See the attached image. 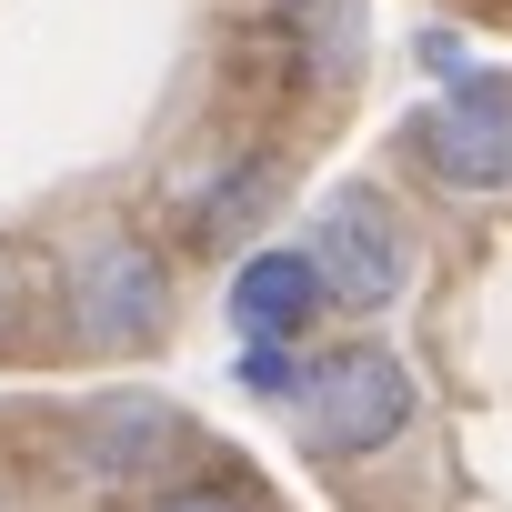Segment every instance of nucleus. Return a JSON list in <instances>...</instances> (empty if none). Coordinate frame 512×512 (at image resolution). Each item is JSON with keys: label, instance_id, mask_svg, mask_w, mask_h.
Segmentation results:
<instances>
[{"label": "nucleus", "instance_id": "1", "mask_svg": "<svg viewBox=\"0 0 512 512\" xmlns=\"http://www.w3.org/2000/svg\"><path fill=\"white\" fill-rule=\"evenodd\" d=\"M412 432V372L402 352L382 342H342L312 362V392H302V442L332 452V462H372Z\"/></svg>", "mask_w": 512, "mask_h": 512}, {"label": "nucleus", "instance_id": "2", "mask_svg": "<svg viewBox=\"0 0 512 512\" xmlns=\"http://www.w3.org/2000/svg\"><path fill=\"white\" fill-rule=\"evenodd\" d=\"M402 151H412L442 191H462V201L512 191V81H502V71L442 81V101L402 121Z\"/></svg>", "mask_w": 512, "mask_h": 512}, {"label": "nucleus", "instance_id": "3", "mask_svg": "<svg viewBox=\"0 0 512 512\" xmlns=\"http://www.w3.org/2000/svg\"><path fill=\"white\" fill-rule=\"evenodd\" d=\"M312 262H322V282H332V302L342 312H392L402 292H412V241H402V211L372 191V181H352V191H332L322 211H312Z\"/></svg>", "mask_w": 512, "mask_h": 512}, {"label": "nucleus", "instance_id": "4", "mask_svg": "<svg viewBox=\"0 0 512 512\" xmlns=\"http://www.w3.org/2000/svg\"><path fill=\"white\" fill-rule=\"evenodd\" d=\"M71 312L91 342L131 352V342H161L171 332V262L131 231H101L81 262H71Z\"/></svg>", "mask_w": 512, "mask_h": 512}, {"label": "nucleus", "instance_id": "5", "mask_svg": "<svg viewBox=\"0 0 512 512\" xmlns=\"http://www.w3.org/2000/svg\"><path fill=\"white\" fill-rule=\"evenodd\" d=\"M221 312H231L241 342H312V322L342 312V302H332V282L312 262V241H262V251H241Z\"/></svg>", "mask_w": 512, "mask_h": 512}, {"label": "nucleus", "instance_id": "6", "mask_svg": "<svg viewBox=\"0 0 512 512\" xmlns=\"http://www.w3.org/2000/svg\"><path fill=\"white\" fill-rule=\"evenodd\" d=\"M171 452H181V412L161 392H101L81 412V442H71V462L91 482H151Z\"/></svg>", "mask_w": 512, "mask_h": 512}, {"label": "nucleus", "instance_id": "7", "mask_svg": "<svg viewBox=\"0 0 512 512\" xmlns=\"http://www.w3.org/2000/svg\"><path fill=\"white\" fill-rule=\"evenodd\" d=\"M262 201H272V161H262V151H251V161H221V171L191 191V221H181L191 251H231L251 221H262Z\"/></svg>", "mask_w": 512, "mask_h": 512}, {"label": "nucleus", "instance_id": "8", "mask_svg": "<svg viewBox=\"0 0 512 512\" xmlns=\"http://www.w3.org/2000/svg\"><path fill=\"white\" fill-rule=\"evenodd\" d=\"M282 31H292V61L312 81H342L352 51H362V11L352 0H282Z\"/></svg>", "mask_w": 512, "mask_h": 512}, {"label": "nucleus", "instance_id": "9", "mask_svg": "<svg viewBox=\"0 0 512 512\" xmlns=\"http://www.w3.org/2000/svg\"><path fill=\"white\" fill-rule=\"evenodd\" d=\"M312 362H322V352H302V342H241L231 382H241L251 402H302V392H312Z\"/></svg>", "mask_w": 512, "mask_h": 512}, {"label": "nucleus", "instance_id": "10", "mask_svg": "<svg viewBox=\"0 0 512 512\" xmlns=\"http://www.w3.org/2000/svg\"><path fill=\"white\" fill-rule=\"evenodd\" d=\"M151 512H272V502L251 492L241 472H201V482H171V492H151Z\"/></svg>", "mask_w": 512, "mask_h": 512}, {"label": "nucleus", "instance_id": "11", "mask_svg": "<svg viewBox=\"0 0 512 512\" xmlns=\"http://www.w3.org/2000/svg\"><path fill=\"white\" fill-rule=\"evenodd\" d=\"M412 51H422V71H432V81H462V41H452V31H422Z\"/></svg>", "mask_w": 512, "mask_h": 512}]
</instances>
